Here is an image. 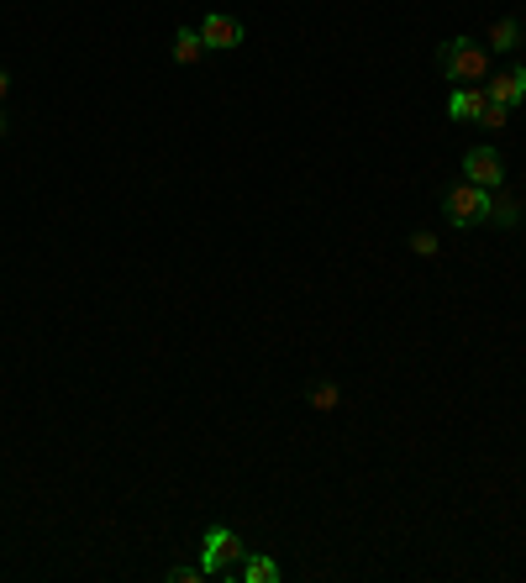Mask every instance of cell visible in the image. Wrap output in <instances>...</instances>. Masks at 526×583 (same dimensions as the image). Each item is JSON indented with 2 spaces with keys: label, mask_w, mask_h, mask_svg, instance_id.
<instances>
[{
  "label": "cell",
  "mask_w": 526,
  "mask_h": 583,
  "mask_svg": "<svg viewBox=\"0 0 526 583\" xmlns=\"http://www.w3.org/2000/svg\"><path fill=\"white\" fill-rule=\"evenodd\" d=\"M437 69L453 79V85H479L484 74H490V53H484L474 37H448V43L437 48Z\"/></svg>",
  "instance_id": "1"
},
{
  "label": "cell",
  "mask_w": 526,
  "mask_h": 583,
  "mask_svg": "<svg viewBox=\"0 0 526 583\" xmlns=\"http://www.w3.org/2000/svg\"><path fill=\"white\" fill-rule=\"evenodd\" d=\"M242 557H248V547H242V536L232 526H206V536H200V568H206V578H232L242 568Z\"/></svg>",
  "instance_id": "2"
},
{
  "label": "cell",
  "mask_w": 526,
  "mask_h": 583,
  "mask_svg": "<svg viewBox=\"0 0 526 583\" xmlns=\"http://www.w3.org/2000/svg\"><path fill=\"white\" fill-rule=\"evenodd\" d=\"M442 211H448L453 226H484L490 221V190H479V184L458 179L448 195H442Z\"/></svg>",
  "instance_id": "3"
},
{
  "label": "cell",
  "mask_w": 526,
  "mask_h": 583,
  "mask_svg": "<svg viewBox=\"0 0 526 583\" xmlns=\"http://www.w3.org/2000/svg\"><path fill=\"white\" fill-rule=\"evenodd\" d=\"M200 43H206V53H232V48H242V22L237 16H221V11H211V16H200Z\"/></svg>",
  "instance_id": "4"
},
{
  "label": "cell",
  "mask_w": 526,
  "mask_h": 583,
  "mask_svg": "<svg viewBox=\"0 0 526 583\" xmlns=\"http://www.w3.org/2000/svg\"><path fill=\"white\" fill-rule=\"evenodd\" d=\"M463 179L479 184V190H500V179H505V163L495 148H469L463 153Z\"/></svg>",
  "instance_id": "5"
},
{
  "label": "cell",
  "mask_w": 526,
  "mask_h": 583,
  "mask_svg": "<svg viewBox=\"0 0 526 583\" xmlns=\"http://www.w3.org/2000/svg\"><path fill=\"white\" fill-rule=\"evenodd\" d=\"M484 95H490L495 106H511V111H516L521 100H526V69H505V74H495Z\"/></svg>",
  "instance_id": "6"
},
{
  "label": "cell",
  "mask_w": 526,
  "mask_h": 583,
  "mask_svg": "<svg viewBox=\"0 0 526 583\" xmlns=\"http://www.w3.org/2000/svg\"><path fill=\"white\" fill-rule=\"evenodd\" d=\"M484 106H490V95H484L479 85H458V90L448 95V116H453V121H479Z\"/></svg>",
  "instance_id": "7"
},
{
  "label": "cell",
  "mask_w": 526,
  "mask_h": 583,
  "mask_svg": "<svg viewBox=\"0 0 526 583\" xmlns=\"http://www.w3.org/2000/svg\"><path fill=\"white\" fill-rule=\"evenodd\" d=\"M169 53H174V64H179V69H195L200 58H206V43H200V32L179 27V32H174V43H169Z\"/></svg>",
  "instance_id": "8"
},
{
  "label": "cell",
  "mask_w": 526,
  "mask_h": 583,
  "mask_svg": "<svg viewBox=\"0 0 526 583\" xmlns=\"http://www.w3.org/2000/svg\"><path fill=\"white\" fill-rule=\"evenodd\" d=\"M242 583H279V562L274 557H263V552H248L242 557V568H237Z\"/></svg>",
  "instance_id": "9"
},
{
  "label": "cell",
  "mask_w": 526,
  "mask_h": 583,
  "mask_svg": "<svg viewBox=\"0 0 526 583\" xmlns=\"http://www.w3.org/2000/svg\"><path fill=\"white\" fill-rule=\"evenodd\" d=\"M490 226H521V200L505 190H490Z\"/></svg>",
  "instance_id": "10"
},
{
  "label": "cell",
  "mask_w": 526,
  "mask_h": 583,
  "mask_svg": "<svg viewBox=\"0 0 526 583\" xmlns=\"http://www.w3.org/2000/svg\"><path fill=\"white\" fill-rule=\"evenodd\" d=\"M490 48L495 53H516L521 48V22H516V16H500V22L490 27Z\"/></svg>",
  "instance_id": "11"
},
{
  "label": "cell",
  "mask_w": 526,
  "mask_h": 583,
  "mask_svg": "<svg viewBox=\"0 0 526 583\" xmlns=\"http://www.w3.org/2000/svg\"><path fill=\"white\" fill-rule=\"evenodd\" d=\"M479 127L484 132H505V127H511V106H495V100H490V106L479 111Z\"/></svg>",
  "instance_id": "12"
},
{
  "label": "cell",
  "mask_w": 526,
  "mask_h": 583,
  "mask_svg": "<svg viewBox=\"0 0 526 583\" xmlns=\"http://www.w3.org/2000/svg\"><path fill=\"white\" fill-rule=\"evenodd\" d=\"M411 253H416V258H437L442 247H437V237H432V232H411Z\"/></svg>",
  "instance_id": "13"
},
{
  "label": "cell",
  "mask_w": 526,
  "mask_h": 583,
  "mask_svg": "<svg viewBox=\"0 0 526 583\" xmlns=\"http://www.w3.org/2000/svg\"><path fill=\"white\" fill-rule=\"evenodd\" d=\"M337 400H342L337 384H316V389H311V405H316V410H332Z\"/></svg>",
  "instance_id": "14"
},
{
  "label": "cell",
  "mask_w": 526,
  "mask_h": 583,
  "mask_svg": "<svg viewBox=\"0 0 526 583\" xmlns=\"http://www.w3.org/2000/svg\"><path fill=\"white\" fill-rule=\"evenodd\" d=\"M206 568H169V583H200Z\"/></svg>",
  "instance_id": "15"
},
{
  "label": "cell",
  "mask_w": 526,
  "mask_h": 583,
  "mask_svg": "<svg viewBox=\"0 0 526 583\" xmlns=\"http://www.w3.org/2000/svg\"><path fill=\"white\" fill-rule=\"evenodd\" d=\"M6 95H11V74L0 69V106H6Z\"/></svg>",
  "instance_id": "16"
},
{
  "label": "cell",
  "mask_w": 526,
  "mask_h": 583,
  "mask_svg": "<svg viewBox=\"0 0 526 583\" xmlns=\"http://www.w3.org/2000/svg\"><path fill=\"white\" fill-rule=\"evenodd\" d=\"M0 132H6V111H0Z\"/></svg>",
  "instance_id": "17"
}]
</instances>
